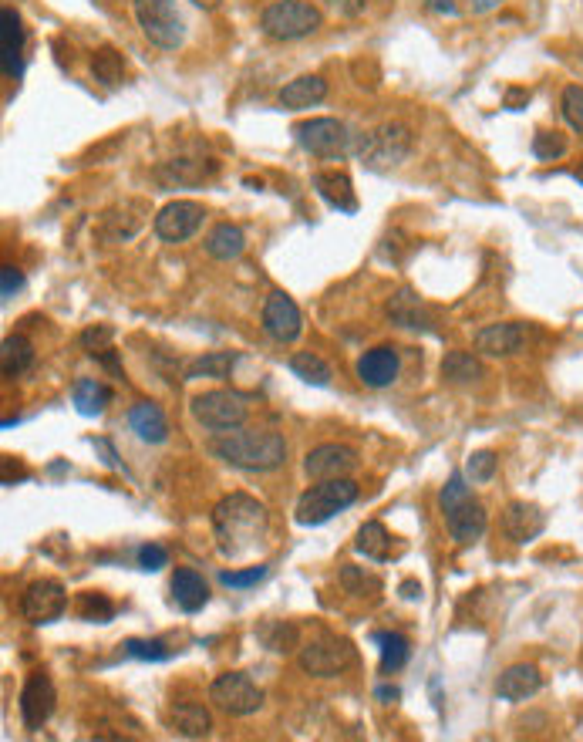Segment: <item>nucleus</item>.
<instances>
[{
    "mask_svg": "<svg viewBox=\"0 0 583 742\" xmlns=\"http://www.w3.org/2000/svg\"><path fill=\"white\" fill-rule=\"evenodd\" d=\"M270 513L247 493H230L213 506V537L223 557H247L267 544Z\"/></svg>",
    "mask_w": 583,
    "mask_h": 742,
    "instance_id": "obj_1",
    "label": "nucleus"
},
{
    "mask_svg": "<svg viewBox=\"0 0 583 742\" xmlns=\"http://www.w3.org/2000/svg\"><path fill=\"white\" fill-rule=\"evenodd\" d=\"M213 456L247 473H273L287 463V442L270 429H230L213 439Z\"/></svg>",
    "mask_w": 583,
    "mask_h": 742,
    "instance_id": "obj_2",
    "label": "nucleus"
},
{
    "mask_svg": "<svg viewBox=\"0 0 583 742\" xmlns=\"http://www.w3.org/2000/svg\"><path fill=\"white\" fill-rule=\"evenodd\" d=\"M439 506H442L445 527H449V537L459 547L476 544L482 533H486V523H489L486 506H482L479 500H472V493L466 486V476H462V473H452L449 483L442 486Z\"/></svg>",
    "mask_w": 583,
    "mask_h": 742,
    "instance_id": "obj_3",
    "label": "nucleus"
},
{
    "mask_svg": "<svg viewBox=\"0 0 583 742\" xmlns=\"http://www.w3.org/2000/svg\"><path fill=\"white\" fill-rule=\"evenodd\" d=\"M358 500V483L348 476L341 479H321L307 493H300L294 520L300 527H321V523L334 520L337 513H344L348 506Z\"/></svg>",
    "mask_w": 583,
    "mask_h": 742,
    "instance_id": "obj_4",
    "label": "nucleus"
},
{
    "mask_svg": "<svg viewBox=\"0 0 583 742\" xmlns=\"http://www.w3.org/2000/svg\"><path fill=\"white\" fill-rule=\"evenodd\" d=\"M321 21V11L314 4H307V0H273L260 14L263 34L273 41H300L307 34H314Z\"/></svg>",
    "mask_w": 583,
    "mask_h": 742,
    "instance_id": "obj_5",
    "label": "nucleus"
},
{
    "mask_svg": "<svg viewBox=\"0 0 583 742\" xmlns=\"http://www.w3.org/2000/svg\"><path fill=\"white\" fill-rule=\"evenodd\" d=\"M189 412H193V419L203 425V429L230 432L247 422L250 402H247V395L233 392V388H213V392L196 395L193 402H189Z\"/></svg>",
    "mask_w": 583,
    "mask_h": 742,
    "instance_id": "obj_6",
    "label": "nucleus"
},
{
    "mask_svg": "<svg viewBox=\"0 0 583 742\" xmlns=\"http://www.w3.org/2000/svg\"><path fill=\"white\" fill-rule=\"evenodd\" d=\"M135 21H139L142 34L149 44H156L159 51H176L186 41V24L176 11L172 0H132Z\"/></svg>",
    "mask_w": 583,
    "mask_h": 742,
    "instance_id": "obj_7",
    "label": "nucleus"
},
{
    "mask_svg": "<svg viewBox=\"0 0 583 742\" xmlns=\"http://www.w3.org/2000/svg\"><path fill=\"white\" fill-rule=\"evenodd\" d=\"M297 662H300V668H304L307 675L334 678V675L348 672V668L358 662V651H354L351 641L334 638V635H321V638L304 641V645H300Z\"/></svg>",
    "mask_w": 583,
    "mask_h": 742,
    "instance_id": "obj_8",
    "label": "nucleus"
},
{
    "mask_svg": "<svg viewBox=\"0 0 583 742\" xmlns=\"http://www.w3.org/2000/svg\"><path fill=\"white\" fill-rule=\"evenodd\" d=\"M209 702L216 705L226 716H253V712L263 705V689L247 672H223L213 678V685H209Z\"/></svg>",
    "mask_w": 583,
    "mask_h": 742,
    "instance_id": "obj_9",
    "label": "nucleus"
},
{
    "mask_svg": "<svg viewBox=\"0 0 583 742\" xmlns=\"http://www.w3.org/2000/svg\"><path fill=\"white\" fill-rule=\"evenodd\" d=\"M358 152L371 169H391L398 162H405L408 152H412V132L398 122H385L375 132L364 135Z\"/></svg>",
    "mask_w": 583,
    "mask_h": 742,
    "instance_id": "obj_10",
    "label": "nucleus"
},
{
    "mask_svg": "<svg viewBox=\"0 0 583 742\" xmlns=\"http://www.w3.org/2000/svg\"><path fill=\"white\" fill-rule=\"evenodd\" d=\"M294 135H297L300 149L311 152V156H321V159L344 156V152L351 149L348 125L337 122V119H307V122L297 125Z\"/></svg>",
    "mask_w": 583,
    "mask_h": 742,
    "instance_id": "obj_11",
    "label": "nucleus"
},
{
    "mask_svg": "<svg viewBox=\"0 0 583 742\" xmlns=\"http://www.w3.org/2000/svg\"><path fill=\"white\" fill-rule=\"evenodd\" d=\"M203 206L193 203V199H176V203L162 206L156 213V237L166 243H186L189 237H196V230L203 226Z\"/></svg>",
    "mask_w": 583,
    "mask_h": 742,
    "instance_id": "obj_12",
    "label": "nucleus"
},
{
    "mask_svg": "<svg viewBox=\"0 0 583 742\" xmlns=\"http://www.w3.org/2000/svg\"><path fill=\"white\" fill-rule=\"evenodd\" d=\"M68 608V594L58 581H34L21 594V614L31 624H51L58 621Z\"/></svg>",
    "mask_w": 583,
    "mask_h": 742,
    "instance_id": "obj_13",
    "label": "nucleus"
},
{
    "mask_svg": "<svg viewBox=\"0 0 583 742\" xmlns=\"http://www.w3.org/2000/svg\"><path fill=\"white\" fill-rule=\"evenodd\" d=\"M263 331L273 341H280V345H290V341L300 338L304 318H300V307L294 304V297H287L284 291H273L263 301Z\"/></svg>",
    "mask_w": 583,
    "mask_h": 742,
    "instance_id": "obj_14",
    "label": "nucleus"
},
{
    "mask_svg": "<svg viewBox=\"0 0 583 742\" xmlns=\"http://www.w3.org/2000/svg\"><path fill=\"white\" fill-rule=\"evenodd\" d=\"M54 705H58V692H54V682L44 672H34L31 678L24 682V692H21V719L27 729H41L44 722L51 719Z\"/></svg>",
    "mask_w": 583,
    "mask_h": 742,
    "instance_id": "obj_15",
    "label": "nucleus"
},
{
    "mask_svg": "<svg viewBox=\"0 0 583 742\" xmlns=\"http://www.w3.org/2000/svg\"><path fill=\"white\" fill-rule=\"evenodd\" d=\"M526 338H530V328L523 321L489 324V328H482L476 334V351L489 358H509L526 348Z\"/></svg>",
    "mask_w": 583,
    "mask_h": 742,
    "instance_id": "obj_16",
    "label": "nucleus"
},
{
    "mask_svg": "<svg viewBox=\"0 0 583 742\" xmlns=\"http://www.w3.org/2000/svg\"><path fill=\"white\" fill-rule=\"evenodd\" d=\"M354 466H358V452L351 446H341V442H324V446L307 452V459H304L307 476H314V479H341V476H348Z\"/></svg>",
    "mask_w": 583,
    "mask_h": 742,
    "instance_id": "obj_17",
    "label": "nucleus"
},
{
    "mask_svg": "<svg viewBox=\"0 0 583 742\" xmlns=\"http://www.w3.org/2000/svg\"><path fill=\"white\" fill-rule=\"evenodd\" d=\"M0 68L7 78L24 75V21L14 7L0 11Z\"/></svg>",
    "mask_w": 583,
    "mask_h": 742,
    "instance_id": "obj_18",
    "label": "nucleus"
},
{
    "mask_svg": "<svg viewBox=\"0 0 583 742\" xmlns=\"http://www.w3.org/2000/svg\"><path fill=\"white\" fill-rule=\"evenodd\" d=\"M546 530V513L536 503H509L503 513V533L513 544H533L536 537Z\"/></svg>",
    "mask_w": 583,
    "mask_h": 742,
    "instance_id": "obj_19",
    "label": "nucleus"
},
{
    "mask_svg": "<svg viewBox=\"0 0 583 742\" xmlns=\"http://www.w3.org/2000/svg\"><path fill=\"white\" fill-rule=\"evenodd\" d=\"M398 371H402V358L391 345L368 348L358 358V378L368 388H388L398 378Z\"/></svg>",
    "mask_w": 583,
    "mask_h": 742,
    "instance_id": "obj_20",
    "label": "nucleus"
},
{
    "mask_svg": "<svg viewBox=\"0 0 583 742\" xmlns=\"http://www.w3.org/2000/svg\"><path fill=\"white\" fill-rule=\"evenodd\" d=\"M543 689V675L536 665H509L503 675L496 678V695L506 702H526Z\"/></svg>",
    "mask_w": 583,
    "mask_h": 742,
    "instance_id": "obj_21",
    "label": "nucleus"
},
{
    "mask_svg": "<svg viewBox=\"0 0 583 742\" xmlns=\"http://www.w3.org/2000/svg\"><path fill=\"white\" fill-rule=\"evenodd\" d=\"M314 189L317 196L324 199L331 210L337 213H358V193H354V183L348 173H337V169H327V173L314 176Z\"/></svg>",
    "mask_w": 583,
    "mask_h": 742,
    "instance_id": "obj_22",
    "label": "nucleus"
},
{
    "mask_svg": "<svg viewBox=\"0 0 583 742\" xmlns=\"http://www.w3.org/2000/svg\"><path fill=\"white\" fill-rule=\"evenodd\" d=\"M172 601L186 614L203 611L209 604V584L203 581V574L193 567H176V574H172Z\"/></svg>",
    "mask_w": 583,
    "mask_h": 742,
    "instance_id": "obj_23",
    "label": "nucleus"
},
{
    "mask_svg": "<svg viewBox=\"0 0 583 742\" xmlns=\"http://www.w3.org/2000/svg\"><path fill=\"white\" fill-rule=\"evenodd\" d=\"M129 429L149 446H159V442L169 439V419L156 402H135L129 409Z\"/></svg>",
    "mask_w": 583,
    "mask_h": 742,
    "instance_id": "obj_24",
    "label": "nucleus"
},
{
    "mask_svg": "<svg viewBox=\"0 0 583 742\" xmlns=\"http://www.w3.org/2000/svg\"><path fill=\"white\" fill-rule=\"evenodd\" d=\"M324 98H327V81L321 75H300V78L287 81V85L280 88V105L290 108V112L321 105Z\"/></svg>",
    "mask_w": 583,
    "mask_h": 742,
    "instance_id": "obj_25",
    "label": "nucleus"
},
{
    "mask_svg": "<svg viewBox=\"0 0 583 742\" xmlns=\"http://www.w3.org/2000/svg\"><path fill=\"white\" fill-rule=\"evenodd\" d=\"M115 392L98 378H78L75 388H71V402L81 415H102L108 405H112Z\"/></svg>",
    "mask_w": 583,
    "mask_h": 742,
    "instance_id": "obj_26",
    "label": "nucleus"
},
{
    "mask_svg": "<svg viewBox=\"0 0 583 742\" xmlns=\"http://www.w3.org/2000/svg\"><path fill=\"white\" fill-rule=\"evenodd\" d=\"M243 250H247V237H243V230L236 223H220L209 230L206 253L213 260H236Z\"/></svg>",
    "mask_w": 583,
    "mask_h": 742,
    "instance_id": "obj_27",
    "label": "nucleus"
},
{
    "mask_svg": "<svg viewBox=\"0 0 583 742\" xmlns=\"http://www.w3.org/2000/svg\"><path fill=\"white\" fill-rule=\"evenodd\" d=\"M169 719H172V726H176L179 736H186V739H203V736H209V729H213V719H209V712L199 702L172 705Z\"/></svg>",
    "mask_w": 583,
    "mask_h": 742,
    "instance_id": "obj_28",
    "label": "nucleus"
},
{
    "mask_svg": "<svg viewBox=\"0 0 583 742\" xmlns=\"http://www.w3.org/2000/svg\"><path fill=\"white\" fill-rule=\"evenodd\" d=\"M482 375H486V368H482L476 351H449V355L442 358V378L452 385L479 382Z\"/></svg>",
    "mask_w": 583,
    "mask_h": 742,
    "instance_id": "obj_29",
    "label": "nucleus"
},
{
    "mask_svg": "<svg viewBox=\"0 0 583 742\" xmlns=\"http://www.w3.org/2000/svg\"><path fill=\"white\" fill-rule=\"evenodd\" d=\"M34 365V345L24 338V334H7L4 345H0V368H4L7 378L24 375L27 368Z\"/></svg>",
    "mask_w": 583,
    "mask_h": 742,
    "instance_id": "obj_30",
    "label": "nucleus"
},
{
    "mask_svg": "<svg viewBox=\"0 0 583 742\" xmlns=\"http://www.w3.org/2000/svg\"><path fill=\"white\" fill-rule=\"evenodd\" d=\"M354 547H358V554H364L368 560H378V564H385L391 557V533L385 530V523L371 520L364 523L358 530V540H354Z\"/></svg>",
    "mask_w": 583,
    "mask_h": 742,
    "instance_id": "obj_31",
    "label": "nucleus"
},
{
    "mask_svg": "<svg viewBox=\"0 0 583 742\" xmlns=\"http://www.w3.org/2000/svg\"><path fill=\"white\" fill-rule=\"evenodd\" d=\"M290 371L307 385H317V388L331 385V365H327L321 355H314V351H297V355L290 358Z\"/></svg>",
    "mask_w": 583,
    "mask_h": 742,
    "instance_id": "obj_32",
    "label": "nucleus"
},
{
    "mask_svg": "<svg viewBox=\"0 0 583 742\" xmlns=\"http://www.w3.org/2000/svg\"><path fill=\"white\" fill-rule=\"evenodd\" d=\"M375 641L381 645V672L391 675V672H398V668H405L408 655H412V645H408L405 635H398V631H381V635H375Z\"/></svg>",
    "mask_w": 583,
    "mask_h": 742,
    "instance_id": "obj_33",
    "label": "nucleus"
},
{
    "mask_svg": "<svg viewBox=\"0 0 583 742\" xmlns=\"http://www.w3.org/2000/svg\"><path fill=\"white\" fill-rule=\"evenodd\" d=\"M260 638H263V645L270 651H277V655H294V651H300V631H297V624H290V621L263 624Z\"/></svg>",
    "mask_w": 583,
    "mask_h": 742,
    "instance_id": "obj_34",
    "label": "nucleus"
},
{
    "mask_svg": "<svg viewBox=\"0 0 583 742\" xmlns=\"http://www.w3.org/2000/svg\"><path fill=\"white\" fill-rule=\"evenodd\" d=\"M112 338H115V331L108 328V324H95V328H88L85 334H81V345H85V351L91 358L105 361L112 371H122V365H118V358H115Z\"/></svg>",
    "mask_w": 583,
    "mask_h": 742,
    "instance_id": "obj_35",
    "label": "nucleus"
},
{
    "mask_svg": "<svg viewBox=\"0 0 583 742\" xmlns=\"http://www.w3.org/2000/svg\"><path fill=\"white\" fill-rule=\"evenodd\" d=\"M236 365V351H209V355L196 358L193 365L186 368V378H226Z\"/></svg>",
    "mask_w": 583,
    "mask_h": 742,
    "instance_id": "obj_36",
    "label": "nucleus"
},
{
    "mask_svg": "<svg viewBox=\"0 0 583 742\" xmlns=\"http://www.w3.org/2000/svg\"><path fill=\"white\" fill-rule=\"evenodd\" d=\"M388 318L405 324V328H428L425 307L418 304V297L412 291H402L398 297H391V301H388Z\"/></svg>",
    "mask_w": 583,
    "mask_h": 742,
    "instance_id": "obj_37",
    "label": "nucleus"
},
{
    "mask_svg": "<svg viewBox=\"0 0 583 742\" xmlns=\"http://www.w3.org/2000/svg\"><path fill=\"white\" fill-rule=\"evenodd\" d=\"M213 169H216L213 162L203 166V162H193V159H172L159 169V179L162 183H199V179H206Z\"/></svg>",
    "mask_w": 583,
    "mask_h": 742,
    "instance_id": "obj_38",
    "label": "nucleus"
},
{
    "mask_svg": "<svg viewBox=\"0 0 583 742\" xmlns=\"http://www.w3.org/2000/svg\"><path fill=\"white\" fill-rule=\"evenodd\" d=\"M91 71H95V78L102 81V85L115 88L125 75V61L115 48H98L95 58H91Z\"/></svg>",
    "mask_w": 583,
    "mask_h": 742,
    "instance_id": "obj_39",
    "label": "nucleus"
},
{
    "mask_svg": "<svg viewBox=\"0 0 583 742\" xmlns=\"http://www.w3.org/2000/svg\"><path fill=\"white\" fill-rule=\"evenodd\" d=\"M125 655L129 658H139V662H166V658H172V648L166 645V641L159 638H129L125 641Z\"/></svg>",
    "mask_w": 583,
    "mask_h": 742,
    "instance_id": "obj_40",
    "label": "nucleus"
},
{
    "mask_svg": "<svg viewBox=\"0 0 583 742\" xmlns=\"http://www.w3.org/2000/svg\"><path fill=\"white\" fill-rule=\"evenodd\" d=\"M78 614H81L85 621H91V624H105V621H112L115 604L108 601L105 594L88 591V594H81V597H78Z\"/></svg>",
    "mask_w": 583,
    "mask_h": 742,
    "instance_id": "obj_41",
    "label": "nucleus"
},
{
    "mask_svg": "<svg viewBox=\"0 0 583 742\" xmlns=\"http://www.w3.org/2000/svg\"><path fill=\"white\" fill-rule=\"evenodd\" d=\"M341 584L348 587V591L354 594V597H375L378 591H381V581L375 574H364L361 567H354V564H344V570H341Z\"/></svg>",
    "mask_w": 583,
    "mask_h": 742,
    "instance_id": "obj_42",
    "label": "nucleus"
},
{
    "mask_svg": "<svg viewBox=\"0 0 583 742\" xmlns=\"http://www.w3.org/2000/svg\"><path fill=\"white\" fill-rule=\"evenodd\" d=\"M567 152V135L560 132H536L533 135V156L543 162H553Z\"/></svg>",
    "mask_w": 583,
    "mask_h": 742,
    "instance_id": "obj_43",
    "label": "nucleus"
},
{
    "mask_svg": "<svg viewBox=\"0 0 583 742\" xmlns=\"http://www.w3.org/2000/svg\"><path fill=\"white\" fill-rule=\"evenodd\" d=\"M496 466H499L496 452H489V449H479V452H472V456H469V463H466V473H469V479H472V483H489V479L496 476Z\"/></svg>",
    "mask_w": 583,
    "mask_h": 742,
    "instance_id": "obj_44",
    "label": "nucleus"
},
{
    "mask_svg": "<svg viewBox=\"0 0 583 742\" xmlns=\"http://www.w3.org/2000/svg\"><path fill=\"white\" fill-rule=\"evenodd\" d=\"M560 105H563V119L570 122V129L583 132V88L580 85H567V88H563Z\"/></svg>",
    "mask_w": 583,
    "mask_h": 742,
    "instance_id": "obj_45",
    "label": "nucleus"
},
{
    "mask_svg": "<svg viewBox=\"0 0 583 742\" xmlns=\"http://www.w3.org/2000/svg\"><path fill=\"white\" fill-rule=\"evenodd\" d=\"M267 577V564H257V567H247V570H223L220 581L226 587H253L257 581Z\"/></svg>",
    "mask_w": 583,
    "mask_h": 742,
    "instance_id": "obj_46",
    "label": "nucleus"
},
{
    "mask_svg": "<svg viewBox=\"0 0 583 742\" xmlns=\"http://www.w3.org/2000/svg\"><path fill=\"white\" fill-rule=\"evenodd\" d=\"M166 564H169L166 547H159V544H145V547H139V567H142V570H162Z\"/></svg>",
    "mask_w": 583,
    "mask_h": 742,
    "instance_id": "obj_47",
    "label": "nucleus"
},
{
    "mask_svg": "<svg viewBox=\"0 0 583 742\" xmlns=\"http://www.w3.org/2000/svg\"><path fill=\"white\" fill-rule=\"evenodd\" d=\"M0 274H4V287H0V294H4V301H7V297H14V291H21L24 277H21V270H17V267H4Z\"/></svg>",
    "mask_w": 583,
    "mask_h": 742,
    "instance_id": "obj_48",
    "label": "nucleus"
},
{
    "mask_svg": "<svg viewBox=\"0 0 583 742\" xmlns=\"http://www.w3.org/2000/svg\"><path fill=\"white\" fill-rule=\"evenodd\" d=\"M526 102H530V92H526V88H509L506 92V108H513V112Z\"/></svg>",
    "mask_w": 583,
    "mask_h": 742,
    "instance_id": "obj_49",
    "label": "nucleus"
},
{
    "mask_svg": "<svg viewBox=\"0 0 583 742\" xmlns=\"http://www.w3.org/2000/svg\"><path fill=\"white\" fill-rule=\"evenodd\" d=\"M331 4H334V7H337V11H341V14H358L361 7L368 4V0H331Z\"/></svg>",
    "mask_w": 583,
    "mask_h": 742,
    "instance_id": "obj_50",
    "label": "nucleus"
},
{
    "mask_svg": "<svg viewBox=\"0 0 583 742\" xmlns=\"http://www.w3.org/2000/svg\"><path fill=\"white\" fill-rule=\"evenodd\" d=\"M375 695H378L381 702H398V699H402V692H398L395 685H378Z\"/></svg>",
    "mask_w": 583,
    "mask_h": 742,
    "instance_id": "obj_51",
    "label": "nucleus"
},
{
    "mask_svg": "<svg viewBox=\"0 0 583 742\" xmlns=\"http://www.w3.org/2000/svg\"><path fill=\"white\" fill-rule=\"evenodd\" d=\"M435 14H455V0H428Z\"/></svg>",
    "mask_w": 583,
    "mask_h": 742,
    "instance_id": "obj_52",
    "label": "nucleus"
},
{
    "mask_svg": "<svg viewBox=\"0 0 583 742\" xmlns=\"http://www.w3.org/2000/svg\"><path fill=\"white\" fill-rule=\"evenodd\" d=\"M499 4H503V0H472V11H476V14H489V11H496Z\"/></svg>",
    "mask_w": 583,
    "mask_h": 742,
    "instance_id": "obj_53",
    "label": "nucleus"
},
{
    "mask_svg": "<svg viewBox=\"0 0 583 742\" xmlns=\"http://www.w3.org/2000/svg\"><path fill=\"white\" fill-rule=\"evenodd\" d=\"M402 597H408V601H415V597H422V584L405 581V584H402Z\"/></svg>",
    "mask_w": 583,
    "mask_h": 742,
    "instance_id": "obj_54",
    "label": "nucleus"
},
{
    "mask_svg": "<svg viewBox=\"0 0 583 742\" xmlns=\"http://www.w3.org/2000/svg\"><path fill=\"white\" fill-rule=\"evenodd\" d=\"M196 7H203V11H216V7L223 4V0H193Z\"/></svg>",
    "mask_w": 583,
    "mask_h": 742,
    "instance_id": "obj_55",
    "label": "nucleus"
},
{
    "mask_svg": "<svg viewBox=\"0 0 583 742\" xmlns=\"http://www.w3.org/2000/svg\"><path fill=\"white\" fill-rule=\"evenodd\" d=\"M573 179H577V183L583 186V162H580V166H577V169H573Z\"/></svg>",
    "mask_w": 583,
    "mask_h": 742,
    "instance_id": "obj_56",
    "label": "nucleus"
}]
</instances>
